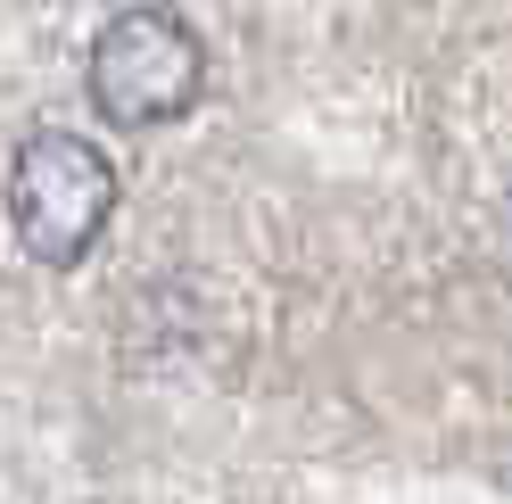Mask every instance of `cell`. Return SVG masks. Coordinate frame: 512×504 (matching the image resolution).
Instances as JSON below:
<instances>
[{"label": "cell", "mask_w": 512, "mask_h": 504, "mask_svg": "<svg viewBox=\"0 0 512 504\" xmlns=\"http://www.w3.org/2000/svg\"><path fill=\"white\" fill-rule=\"evenodd\" d=\"M108 215H116V166H108L100 141L34 133L17 149V166H9V232H17V248L34 265H50V273L83 265L91 248H100Z\"/></svg>", "instance_id": "obj_1"}, {"label": "cell", "mask_w": 512, "mask_h": 504, "mask_svg": "<svg viewBox=\"0 0 512 504\" xmlns=\"http://www.w3.org/2000/svg\"><path fill=\"white\" fill-rule=\"evenodd\" d=\"M83 83H91V108H100L108 124L149 133V124H174V116L199 108L207 50H199V34H190L174 9H124V17L100 25Z\"/></svg>", "instance_id": "obj_2"}]
</instances>
